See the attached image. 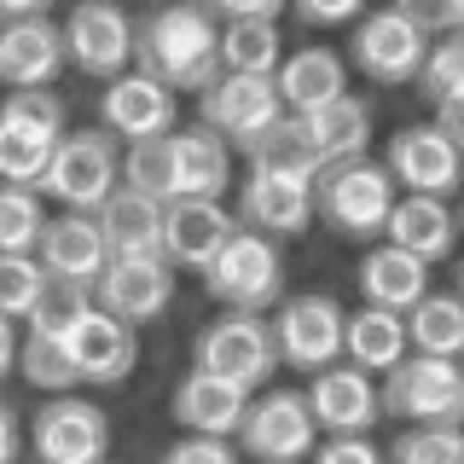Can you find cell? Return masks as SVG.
<instances>
[{
	"instance_id": "1",
	"label": "cell",
	"mask_w": 464,
	"mask_h": 464,
	"mask_svg": "<svg viewBox=\"0 0 464 464\" xmlns=\"http://www.w3.org/2000/svg\"><path fill=\"white\" fill-rule=\"evenodd\" d=\"M134 70L169 93H203L221 76V18L209 0H169L134 24Z\"/></svg>"
},
{
	"instance_id": "2",
	"label": "cell",
	"mask_w": 464,
	"mask_h": 464,
	"mask_svg": "<svg viewBox=\"0 0 464 464\" xmlns=\"http://www.w3.org/2000/svg\"><path fill=\"white\" fill-rule=\"evenodd\" d=\"M401 186L389 180L383 163L372 157H348V163H325L314 174V221H325V232H337L348 244H372L383 238V221L395 209Z\"/></svg>"
},
{
	"instance_id": "3",
	"label": "cell",
	"mask_w": 464,
	"mask_h": 464,
	"mask_svg": "<svg viewBox=\"0 0 464 464\" xmlns=\"http://www.w3.org/2000/svg\"><path fill=\"white\" fill-rule=\"evenodd\" d=\"M64 134V99L53 87L6 93L0 99V186H41Z\"/></svg>"
},
{
	"instance_id": "4",
	"label": "cell",
	"mask_w": 464,
	"mask_h": 464,
	"mask_svg": "<svg viewBox=\"0 0 464 464\" xmlns=\"http://www.w3.org/2000/svg\"><path fill=\"white\" fill-rule=\"evenodd\" d=\"M198 279H203V290H209L227 314H267V308L285 302V256H279L273 238L232 227V238L221 244V256H215Z\"/></svg>"
},
{
	"instance_id": "5",
	"label": "cell",
	"mask_w": 464,
	"mask_h": 464,
	"mask_svg": "<svg viewBox=\"0 0 464 464\" xmlns=\"http://www.w3.org/2000/svg\"><path fill=\"white\" fill-rule=\"evenodd\" d=\"M377 401H383V418L464 430V354H406L395 372H383Z\"/></svg>"
},
{
	"instance_id": "6",
	"label": "cell",
	"mask_w": 464,
	"mask_h": 464,
	"mask_svg": "<svg viewBox=\"0 0 464 464\" xmlns=\"http://www.w3.org/2000/svg\"><path fill=\"white\" fill-rule=\"evenodd\" d=\"M116 186H122V145L105 128H76V134L58 140V151H53V163H47L35 192L53 198L58 209L93 215Z\"/></svg>"
},
{
	"instance_id": "7",
	"label": "cell",
	"mask_w": 464,
	"mask_h": 464,
	"mask_svg": "<svg viewBox=\"0 0 464 464\" xmlns=\"http://www.w3.org/2000/svg\"><path fill=\"white\" fill-rule=\"evenodd\" d=\"M192 366L198 372H215L238 389H267V377L279 372V348H273V325L267 314H215L209 325L198 331L192 343Z\"/></svg>"
},
{
	"instance_id": "8",
	"label": "cell",
	"mask_w": 464,
	"mask_h": 464,
	"mask_svg": "<svg viewBox=\"0 0 464 464\" xmlns=\"http://www.w3.org/2000/svg\"><path fill=\"white\" fill-rule=\"evenodd\" d=\"M238 447L256 464H302L319 447V424L302 389H261L250 395V412L238 424Z\"/></svg>"
},
{
	"instance_id": "9",
	"label": "cell",
	"mask_w": 464,
	"mask_h": 464,
	"mask_svg": "<svg viewBox=\"0 0 464 464\" xmlns=\"http://www.w3.org/2000/svg\"><path fill=\"white\" fill-rule=\"evenodd\" d=\"M430 53V35L406 18L401 6H377V12H360L354 18V35H348V58L354 70L377 87H406L418 76Z\"/></svg>"
},
{
	"instance_id": "10",
	"label": "cell",
	"mask_w": 464,
	"mask_h": 464,
	"mask_svg": "<svg viewBox=\"0 0 464 464\" xmlns=\"http://www.w3.org/2000/svg\"><path fill=\"white\" fill-rule=\"evenodd\" d=\"M58 29H64V64L82 70L87 82H111L134 70V18L116 0H82Z\"/></svg>"
},
{
	"instance_id": "11",
	"label": "cell",
	"mask_w": 464,
	"mask_h": 464,
	"mask_svg": "<svg viewBox=\"0 0 464 464\" xmlns=\"http://www.w3.org/2000/svg\"><path fill=\"white\" fill-rule=\"evenodd\" d=\"M29 447L41 464H105L111 453V418L105 406L82 395H47L29 418Z\"/></svg>"
},
{
	"instance_id": "12",
	"label": "cell",
	"mask_w": 464,
	"mask_h": 464,
	"mask_svg": "<svg viewBox=\"0 0 464 464\" xmlns=\"http://www.w3.org/2000/svg\"><path fill=\"white\" fill-rule=\"evenodd\" d=\"M198 111H203L198 122L215 128V134H221L232 151H250V145L285 116L273 76H232V70H221V76H215V82L198 93Z\"/></svg>"
},
{
	"instance_id": "13",
	"label": "cell",
	"mask_w": 464,
	"mask_h": 464,
	"mask_svg": "<svg viewBox=\"0 0 464 464\" xmlns=\"http://www.w3.org/2000/svg\"><path fill=\"white\" fill-rule=\"evenodd\" d=\"M267 325H273V348H279L290 372H325L343 360V308L325 290L285 296L279 319H267Z\"/></svg>"
},
{
	"instance_id": "14",
	"label": "cell",
	"mask_w": 464,
	"mask_h": 464,
	"mask_svg": "<svg viewBox=\"0 0 464 464\" xmlns=\"http://www.w3.org/2000/svg\"><path fill=\"white\" fill-rule=\"evenodd\" d=\"M99 128L122 145L174 134V128H180V93H169V87L151 82L145 70H122V76H111L105 93H99Z\"/></svg>"
},
{
	"instance_id": "15",
	"label": "cell",
	"mask_w": 464,
	"mask_h": 464,
	"mask_svg": "<svg viewBox=\"0 0 464 464\" xmlns=\"http://www.w3.org/2000/svg\"><path fill=\"white\" fill-rule=\"evenodd\" d=\"M383 169H389V180H395V186H406V192H424V198H453L459 180H464L459 145L447 140L435 122L401 128V134L389 140V151H383Z\"/></svg>"
},
{
	"instance_id": "16",
	"label": "cell",
	"mask_w": 464,
	"mask_h": 464,
	"mask_svg": "<svg viewBox=\"0 0 464 464\" xmlns=\"http://www.w3.org/2000/svg\"><path fill=\"white\" fill-rule=\"evenodd\" d=\"M174 302V267L163 256L140 261H105V273L93 279V308L122 319V325H151Z\"/></svg>"
},
{
	"instance_id": "17",
	"label": "cell",
	"mask_w": 464,
	"mask_h": 464,
	"mask_svg": "<svg viewBox=\"0 0 464 464\" xmlns=\"http://www.w3.org/2000/svg\"><path fill=\"white\" fill-rule=\"evenodd\" d=\"M244 232H261V238L285 244L302 238L314 227V180H279V174H244L238 186V215H232Z\"/></svg>"
},
{
	"instance_id": "18",
	"label": "cell",
	"mask_w": 464,
	"mask_h": 464,
	"mask_svg": "<svg viewBox=\"0 0 464 464\" xmlns=\"http://www.w3.org/2000/svg\"><path fill=\"white\" fill-rule=\"evenodd\" d=\"M232 215L221 209V198H169L163 203V261L174 273H203L221 244L232 238Z\"/></svg>"
},
{
	"instance_id": "19",
	"label": "cell",
	"mask_w": 464,
	"mask_h": 464,
	"mask_svg": "<svg viewBox=\"0 0 464 464\" xmlns=\"http://www.w3.org/2000/svg\"><path fill=\"white\" fill-rule=\"evenodd\" d=\"M308 412L325 435H366L372 424H383V401H377L372 377L360 366H325L314 372V383L302 389Z\"/></svg>"
},
{
	"instance_id": "20",
	"label": "cell",
	"mask_w": 464,
	"mask_h": 464,
	"mask_svg": "<svg viewBox=\"0 0 464 464\" xmlns=\"http://www.w3.org/2000/svg\"><path fill=\"white\" fill-rule=\"evenodd\" d=\"M35 261H41L47 279H70V285L93 290L111 250H105V232H99L93 215L64 209V215H47V227H41V238H35Z\"/></svg>"
},
{
	"instance_id": "21",
	"label": "cell",
	"mask_w": 464,
	"mask_h": 464,
	"mask_svg": "<svg viewBox=\"0 0 464 464\" xmlns=\"http://www.w3.org/2000/svg\"><path fill=\"white\" fill-rule=\"evenodd\" d=\"M58 70H64V29L53 18L0 24V87H12V93L53 87Z\"/></svg>"
},
{
	"instance_id": "22",
	"label": "cell",
	"mask_w": 464,
	"mask_h": 464,
	"mask_svg": "<svg viewBox=\"0 0 464 464\" xmlns=\"http://www.w3.org/2000/svg\"><path fill=\"white\" fill-rule=\"evenodd\" d=\"M174 424H180L186 435H221V441H232L244 424V412H250V389L227 383V377L215 372H186L180 383H174Z\"/></svg>"
},
{
	"instance_id": "23",
	"label": "cell",
	"mask_w": 464,
	"mask_h": 464,
	"mask_svg": "<svg viewBox=\"0 0 464 464\" xmlns=\"http://www.w3.org/2000/svg\"><path fill=\"white\" fill-rule=\"evenodd\" d=\"M383 244H395V250L418 256L424 267H435V261L453 256L459 244V215L447 198H424V192H406L395 198V209H389L383 221Z\"/></svg>"
},
{
	"instance_id": "24",
	"label": "cell",
	"mask_w": 464,
	"mask_h": 464,
	"mask_svg": "<svg viewBox=\"0 0 464 464\" xmlns=\"http://www.w3.org/2000/svg\"><path fill=\"white\" fill-rule=\"evenodd\" d=\"M99 232H105L111 261H140V256H163V203L134 192V186H116V192L93 209Z\"/></svg>"
},
{
	"instance_id": "25",
	"label": "cell",
	"mask_w": 464,
	"mask_h": 464,
	"mask_svg": "<svg viewBox=\"0 0 464 464\" xmlns=\"http://www.w3.org/2000/svg\"><path fill=\"white\" fill-rule=\"evenodd\" d=\"M70 354H76L82 383L111 389V383H122V377L134 372V360H140V331L93 308L76 331H70Z\"/></svg>"
},
{
	"instance_id": "26",
	"label": "cell",
	"mask_w": 464,
	"mask_h": 464,
	"mask_svg": "<svg viewBox=\"0 0 464 464\" xmlns=\"http://www.w3.org/2000/svg\"><path fill=\"white\" fill-rule=\"evenodd\" d=\"M273 87H279V105L290 116H314L319 105H331L337 93H348V64L331 47H296L290 58H279Z\"/></svg>"
},
{
	"instance_id": "27",
	"label": "cell",
	"mask_w": 464,
	"mask_h": 464,
	"mask_svg": "<svg viewBox=\"0 0 464 464\" xmlns=\"http://www.w3.org/2000/svg\"><path fill=\"white\" fill-rule=\"evenodd\" d=\"M174 145V198H221L232 180V145L203 122H186L169 134Z\"/></svg>"
},
{
	"instance_id": "28",
	"label": "cell",
	"mask_w": 464,
	"mask_h": 464,
	"mask_svg": "<svg viewBox=\"0 0 464 464\" xmlns=\"http://www.w3.org/2000/svg\"><path fill=\"white\" fill-rule=\"evenodd\" d=\"M360 296H366V308H389V314H406L418 296L430 290V267L418 256L395 250V244H372L366 256H360Z\"/></svg>"
},
{
	"instance_id": "29",
	"label": "cell",
	"mask_w": 464,
	"mask_h": 464,
	"mask_svg": "<svg viewBox=\"0 0 464 464\" xmlns=\"http://www.w3.org/2000/svg\"><path fill=\"white\" fill-rule=\"evenodd\" d=\"M343 354L348 366L360 372H395L406 354H412V343H406V319L389 314V308H360V314H343Z\"/></svg>"
},
{
	"instance_id": "30",
	"label": "cell",
	"mask_w": 464,
	"mask_h": 464,
	"mask_svg": "<svg viewBox=\"0 0 464 464\" xmlns=\"http://www.w3.org/2000/svg\"><path fill=\"white\" fill-rule=\"evenodd\" d=\"M302 122H308V134H314V145H319L325 163H348V157H366L377 105L366 93H337L331 105H319L314 116H302Z\"/></svg>"
},
{
	"instance_id": "31",
	"label": "cell",
	"mask_w": 464,
	"mask_h": 464,
	"mask_svg": "<svg viewBox=\"0 0 464 464\" xmlns=\"http://www.w3.org/2000/svg\"><path fill=\"white\" fill-rule=\"evenodd\" d=\"M244 157H250L256 174H279V180H314V174L325 169V157H319V145L308 134V122H302V116H290V111Z\"/></svg>"
},
{
	"instance_id": "32",
	"label": "cell",
	"mask_w": 464,
	"mask_h": 464,
	"mask_svg": "<svg viewBox=\"0 0 464 464\" xmlns=\"http://www.w3.org/2000/svg\"><path fill=\"white\" fill-rule=\"evenodd\" d=\"M401 319H406L412 354H441V360L464 354V302L459 296H435V290H424Z\"/></svg>"
},
{
	"instance_id": "33",
	"label": "cell",
	"mask_w": 464,
	"mask_h": 464,
	"mask_svg": "<svg viewBox=\"0 0 464 464\" xmlns=\"http://www.w3.org/2000/svg\"><path fill=\"white\" fill-rule=\"evenodd\" d=\"M279 18H227L221 24V70L232 76H273L279 70Z\"/></svg>"
},
{
	"instance_id": "34",
	"label": "cell",
	"mask_w": 464,
	"mask_h": 464,
	"mask_svg": "<svg viewBox=\"0 0 464 464\" xmlns=\"http://www.w3.org/2000/svg\"><path fill=\"white\" fill-rule=\"evenodd\" d=\"M18 377L41 395H76L82 372H76V354H70L64 337H18Z\"/></svg>"
},
{
	"instance_id": "35",
	"label": "cell",
	"mask_w": 464,
	"mask_h": 464,
	"mask_svg": "<svg viewBox=\"0 0 464 464\" xmlns=\"http://www.w3.org/2000/svg\"><path fill=\"white\" fill-rule=\"evenodd\" d=\"M418 99L424 105H447V99H464V29H447V35L430 41L424 64H418Z\"/></svg>"
},
{
	"instance_id": "36",
	"label": "cell",
	"mask_w": 464,
	"mask_h": 464,
	"mask_svg": "<svg viewBox=\"0 0 464 464\" xmlns=\"http://www.w3.org/2000/svg\"><path fill=\"white\" fill-rule=\"evenodd\" d=\"M87 314H93V290L70 285V279H47L41 296H35V308H29V331H35V337H64L70 343V331H76Z\"/></svg>"
},
{
	"instance_id": "37",
	"label": "cell",
	"mask_w": 464,
	"mask_h": 464,
	"mask_svg": "<svg viewBox=\"0 0 464 464\" xmlns=\"http://www.w3.org/2000/svg\"><path fill=\"white\" fill-rule=\"evenodd\" d=\"M47 227L35 186H0V256H35V238Z\"/></svg>"
},
{
	"instance_id": "38",
	"label": "cell",
	"mask_w": 464,
	"mask_h": 464,
	"mask_svg": "<svg viewBox=\"0 0 464 464\" xmlns=\"http://www.w3.org/2000/svg\"><path fill=\"white\" fill-rule=\"evenodd\" d=\"M122 186H134V192L157 198V203L174 198V145H169V134L128 145L122 151Z\"/></svg>"
},
{
	"instance_id": "39",
	"label": "cell",
	"mask_w": 464,
	"mask_h": 464,
	"mask_svg": "<svg viewBox=\"0 0 464 464\" xmlns=\"http://www.w3.org/2000/svg\"><path fill=\"white\" fill-rule=\"evenodd\" d=\"M383 459H389V464H464V430H447V424H406Z\"/></svg>"
},
{
	"instance_id": "40",
	"label": "cell",
	"mask_w": 464,
	"mask_h": 464,
	"mask_svg": "<svg viewBox=\"0 0 464 464\" xmlns=\"http://www.w3.org/2000/svg\"><path fill=\"white\" fill-rule=\"evenodd\" d=\"M41 285H47V273L35 256H0V319H29Z\"/></svg>"
},
{
	"instance_id": "41",
	"label": "cell",
	"mask_w": 464,
	"mask_h": 464,
	"mask_svg": "<svg viewBox=\"0 0 464 464\" xmlns=\"http://www.w3.org/2000/svg\"><path fill=\"white\" fill-rule=\"evenodd\" d=\"M157 464H238V453H232V441H221V435H180Z\"/></svg>"
},
{
	"instance_id": "42",
	"label": "cell",
	"mask_w": 464,
	"mask_h": 464,
	"mask_svg": "<svg viewBox=\"0 0 464 464\" xmlns=\"http://www.w3.org/2000/svg\"><path fill=\"white\" fill-rule=\"evenodd\" d=\"M285 6L308 29H337V24H354L366 12V0H285Z\"/></svg>"
},
{
	"instance_id": "43",
	"label": "cell",
	"mask_w": 464,
	"mask_h": 464,
	"mask_svg": "<svg viewBox=\"0 0 464 464\" xmlns=\"http://www.w3.org/2000/svg\"><path fill=\"white\" fill-rule=\"evenodd\" d=\"M314 464H389L377 453L372 435H325V447H314Z\"/></svg>"
},
{
	"instance_id": "44",
	"label": "cell",
	"mask_w": 464,
	"mask_h": 464,
	"mask_svg": "<svg viewBox=\"0 0 464 464\" xmlns=\"http://www.w3.org/2000/svg\"><path fill=\"white\" fill-rule=\"evenodd\" d=\"M401 12H406V18H412L418 29H424L430 41L453 29V0H401Z\"/></svg>"
},
{
	"instance_id": "45",
	"label": "cell",
	"mask_w": 464,
	"mask_h": 464,
	"mask_svg": "<svg viewBox=\"0 0 464 464\" xmlns=\"http://www.w3.org/2000/svg\"><path fill=\"white\" fill-rule=\"evenodd\" d=\"M209 12L215 18H279L285 12V0H209Z\"/></svg>"
},
{
	"instance_id": "46",
	"label": "cell",
	"mask_w": 464,
	"mask_h": 464,
	"mask_svg": "<svg viewBox=\"0 0 464 464\" xmlns=\"http://www.w3.org/2000/svg\"><path fill=\"white\" fill-rule=\"evenodd\" d=\"M18 453H24V412L0 401V464H18Z\"/></svg>"
},
{
	"instance_id": "47",
	"label": "cell",
	"mask_w": 464,
	"mask_h": 464,
	"mask_svg": "<svg viewBox=\"0 0 464 464\" xmlns=\"http://www.w3.org/2000/svg\"><path fill=\"white\" fill-rule=\"evenodd\" d=\"M435 128H441V134L459 145V157H464V99H447V105H435Z\"/></svg>"
},
{
	"instance_id": "48",
	"label": "cell",
	"mask_w": 464,
	"mask_h": 464,
	"mask_svg": "<svg viewBox=\"0 0 464 464\" xmlns=\"http://www.w3.org/2000/svg\"><path fill=\"white\" fill-rule=\"evenodd\" d=\"M18 18H53V0H0V24Z\"/></svg>"
},
{
	"instance_id": "49",
	"label": "cell",
	"mask_w": 464,
	"mask_h": 464,
	"mask_svg": "<svg viewBox=\"0 0 464 464\" xmlns=\"http://www.w3.org/2000/svg\"><path fill=\"white\" fill-rule=\"evenodd\" d=\"M18 372V319H0V377Z\"/></svg>"
},
{
	"instance_id": "50",
	"label": "cell",
	"mask_w": 464,
	"mask_h": 464,
	"mask_svg": "<svg viewBox=\"0 0 464 464\" xmlns=\"http://www.w3.org/2000/svg\"><path fill=\"white\" fill-rule=\"evenodd\" d=\"M453 29H464V0H453Z\"/></svg>"
},
{
	"instance_id": "51",
	"label": "cell",
	"mask_w": 464,
	"mask_h": 464,
	"mask_svg": "<svg viewBox=\"0 0 464 464\" xmlns=\"http://www.w3.org/2000/svg\"><path fill=\"white\" fill-rule=\"evenodd\" d=\"M459 302H464V267H459Z\"/></svg>"
},
{
	"instance_id": "52",
	"label": "cell",
	"mask_w": 464,
	"mask_h": 464,
	"mask_svg": "<svg viewBox=\"0 0 464 464\" xmlns=\"http://www.w3.org/2000/svg\"><path fill=\"white\" fill-rule=\"evenodd\" d=\"M453 215H459V232H464V209H453Z\"/></svg>"
},
{
	"instance_id": "53",
	"label": "cell",
	"mask_w": 464,
	"mask_h": 464,
	"mask_svg": "<svg viewBox=\"0 0 464 464\" xmlns=\"http://www.w3.org/2000/svg\"><path fill=\"white\" fill-rule=\"evenodd\" d=\"M151 6H169V0H151Z\"/></svg>"
},
{
	"instance_id": "54",
	"label": "cell",
	"mask_w": 464,
	"mask_h": 464,
	"mask_svg": "<svg viewBox=\"0 0 464 464\" xmlns=\"http://www.w3.org/2000/svg\"><path fill=\"white\" fill-rule=\"evenodd\" d=\"M389 6H401V0H389Z\"/></svg>"
}]
</instances>
